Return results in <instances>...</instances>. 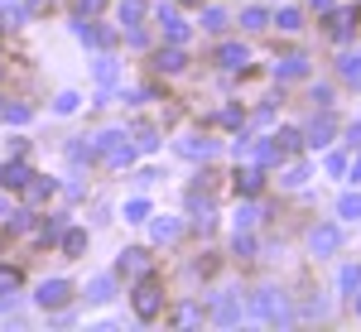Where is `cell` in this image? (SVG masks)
<instances>
[{
    "label": "cell",
    "mask_w": 361,
    "mask_h": 332,
    "mask_svg": "<svg viewBox=\"0 0 361 332\" xmlns=\"http://www.w3.org/2000/svg\"><path fill=\"white\" fill-rule=\"evenodd\" d=\"M121 20L130 25V20H140V0H126V10H121Z\"/></svg>",
    "instance_id": "4dcf8cb0"
},
{
    "label": "cell",
    "mask_w": 361,
    "mask_h": 332,
    "mask_svg": "<svg viewBox=\"0 0 361 332\" xmlns=\"http://www.w3.org/2000/svg\"><path fill=\"white\" fill-rule=\"evenodd\" d=\"M159 25H164V34L173 39V44H183V39H188V25L173 15V5H159Z\"/></svg>",
    "instance_id": "3957f363"
},
{
    "label": "cell",
    "mask_w": 361,
    "mask_h": 332,
    "mask_svg": "<svg viewBox=\"0 0 361 332\" xmlns=\"http://www.w3.org/2000/svg\"><path fill=\"white\" fill-rule=\"evenodd\" d=\"M159 68H164V73H183V54H178V49L159 54Z\"/></svg>",
    "instance_id": "d6986e66"
},
{
    "label": "cell",
    "mask_w": 361,
    "mask_h": 332,
    "mask_svg": "<svg viewBox=\"0 0 361 332\" xmlns=\"http://www.w3.org/2000/svg\"><path fill=\"white\" fill-rule=\"evenodd\" d=\"M313 10H333V0H313Z\"/></svg>",
    "instance_id": "d6a6232c"
},
{
    "label": "cell",
    "mask_w": 361,
    "mask_h": 332,
    "mask_svg": "<svg viewBox=\"0 0 361 332\" xmlns=\"http://www.w3.org/2000/svg\"><path fill=\"white\" fill-rule=\"evenodd\" d=\"M222 68H246V49H241V44H222Z\"/></svg>",
    "instance_id": "9c48e42d"
},
{
    "label": "cell",
    "mask_w": 361,
    "mask_h": 332,
    "mask_svg": "<svg viewBox=\"0 0 361 332\" xmlns=\"http://www.w3.org/2000/svg\"><path fill=\"white\" fill-rule=\"evenodd\" d=\"M279 154H294V149H299V135H294V130H279V145H275Z\"/></svg>",
    "instance_id": "44dd1931"
},
{
    "label": "cell",
    "mask_w": 361,
    "mask_h": 332,
    "mask_svg": "<svg viewBox=\"0 0 361 332\" xmlns=\"http://www.w3.org/2000/svg\"><path fill=\"white\" fill-rule=\"evenodd\" d=\"M328 135H333V121H328V116H318V121H313V130H308V145H328Z\"/></svg>",
    "instance_id": "30bf717a"
},
{
    "label": "cell",
    "mask_w": 361,
    "mask_h": 332,
    "mask_svg": "<svg viewBox=\"0 0 361 332\" xmlns=\"http://www.w3.org/2000/svg\"><path fill=\"white\" fill-rule=\"evenodd\" d=\"M357 313H361V299H357Z\"/></svg>",
    "instance_id": "836d02e7"
},
{
    "label": "cell",
    "mask_w": 361,
    "mask_h": 332,
    "mask_svg": "<svg viewBox=\"0 0 361 332\" xmlns=\"http://www.w3.org/2000/svg\"><path fill=\"white\" fill-rule=\"evenodd\" d=\"M97 78H102V82H116V63H111V58L97 63Z\"/></svg>",
    "instance_id": "83f0119b"
},
{
    "label": "cell",
    "mask_w": 361,
    "mask_h": 332,
    "mask_svg": "<svg viewBox=\"0 0 361 332\" xmlns=\"http://www.w3.org/2000/svg\"><path fill=\"white\" fill-rule=\"evenodd\" d=\"M250 226H255V207H241L236 212V231H250Z\"/></svg>",
    "instance_id": "4316f807"
},
{
    "label": "cell",
    "mask_w": 361,
    "mask_h": 332,
    "mask_svg": "<svg viewBox=\"0 0 361 332\" xmlns=\"http://www.w3.org/2000/svg\"><path fill=\"white\" fill-rule=\"evenodd\" d=\"M279 29L294 34V29H299V10H279Z\"/></svg>",
    "instance_id": "d4e9b609"
},
{
    "label": "cell",
    "mask_w": 361,
    "mask_h": 332,
    "mask_svg": "<svg viewBox=\"0 0 361 332\" xmlns=\"http://www.w3.org/2000/svg\"><path fill=\"white\" fill-rule=\"evenodd\" d=\"M217 318H222V323H226V318H236V299H217Z\"/></svg>",
    "instance_id": "f546056e"
},
{
    "label": "cell",
    "mask_w": 361,
    "mask_h": 332,
    "mask_svg": "<svg viewBox=\"0 0 361 332\" xmlns=\"http://www.w3.org/2000/svg\"><path fill=\"white\" fill-rule=\"evenodd\" d=\"M87 294H92V299H111V279H106V275L92 279V289H87Z\"/></svg>",
    "instance_id": "603a6c76"
},
{
    "label": "cell",
    "mask_w": 361,
    "mask_h": 332,
    "mask_svg": "<svg viewBox=\"0 0 361 332\" xmlns=\"http://www.w3.org/2000/svg\"><path fill=\"white\" fill-rule=\"evenodd\" d=\"M337 212H342L347 221H357V217H361V197H357V193H347L342 202H337Z\"/></svg>",
    "instance_id": "2e32d148"
},
{
    "label": "cell",
    "mask_w": 361,
    "mask_h": 332,
    "mask_svg": "<svg viewBox=\"0 0 361 332\" xmlns=\"http://www.w3.org/2000/svg\"><path fill=\"white\" fill-rule=\"evenodd\" d=\"M308 246L318 250V255H328V250H337V226H318V231L308 236Z\"/></svg>",
    "instance_id": "8992f818"
},
{
    "label": "cell",
    "mask_w": 361,
    "mask_h": 332,
    "mask_svg": "<svg viewBox=\"0 0 361 332\" xmlns=\"http://www.w3.org/2000/svg\"><path fill=\"white\" fill-rule=\"evenodd\" d=\"M333 39H352V10H337L333 15Z\"/></svg>",
    "instance_id": "5bb4252c"
},
{
    "label": "cell",
    "mask_w": 361,
    "mask_h": 332,
    "mask_svg": "<svg viewBox=\"0 0 361 332\" xmlns=\"http://www.w3.org/2000/svg\"><path fill=\"white\" fill-rule=\"evenodd\" d=\"M154 236H159V241H173V236H178V221H173V217H159V221H154Z\"/></svg>",
    "instance_id": "ac0fdd59"
},
{
    "label": "cell",
    "mask_w": 361,
    "mask_h": 332,
    "mask_svg": "<svg viewBox=\"0 0 361 332\" xmlns=\"http://www.w3.org/2000/svg\"><path fill=\"white\" fill-rule=\"evenodd\" d=\"M159 308H164V294H159V284H154V279H145V284L135 289V313H140V318H154Z\"/></svg>",
    "instance_id": "6da1fadb"
},
{
    "label": "cell",
    "mask_w": 361,
    "mask_h": 332,
    "mask_svg": "<svg viewBox=\"0 0 361 332\" xmlns=\"http://www.w3.org/2000/svg\"><path fill=\"white\" fill-rule=\"evenodd\" d=\"M63 250H68V255H82L87 250V231H63Z\"/></svg>",
    "instance_id": "9a60e30c"
},
{
    "label": "cell",
    "mask_w": 361,
    "mask_h": 332,
    "mask_svg": "<svg viewBox=\"0 0 361 332\" xmlns=\"http://www.w3.org/2000/svg\"><path fill=\"white\" fill-rule=\"evenodd\" d=\"M260 183H265V178H260V168H241V173H236V193H260Z\"/></svg>",
    "instance_id": "ba28073f"
},
{
    "label": "cell",
    "mask_w": 361,
    "mask_h": 332,
    "mask_svg": "<svg viewBox=\"0 0 361 332\" xmlns=\"http://www.w3.org/2000/svg\"><path fill=\"white\" fill-rule=\"evenodd\" d=\"M149 217V202H145V197H130V202H126V221H145Z\"/></svg>",
    "instance_id": "e0dca14e"
},
{
    "label": "cell",
    "mask_w": 361,
    "mask_h": 332,
    "mask_svg": "<svg viewBox=\"0 0 361 332\" xmlns=\"http://www.w3.org/2000/svg\"><path fill=\"white\" fill-rule=\"evenodd\" d=\"M241 25H246V29H265V25H270V15H265V10H246Z\"/></svg>",
    "instance_id": "ffe728a7"
},
{
    "label": "cell",
    "mask_w": 361,
    "mask_h": 332,
    "mask_svg": "<svg viewBox=\"0 0 361 332\" xmlns=\"http://www.w3.org/2000/svg\"><path fill=\"white\" fill-rule=\"evenodd\" d=\"M121 270L126 275H145V250H126L121 255Z\"/></svg>",
    "instance_id": "4fadbf2b"
},
{
    "label": "cell",
    "mask_w": 361,
    "mask_h": 332,
    "mask_svg": "<svg viewBox=\"0 0 361 332\" xmlns=\"http://www.w3.org/2000/svg\"><path fill=\"white\" fill-rule=\"evenodd\" d=\"M15 289H20V270H15V265H0V299L15 294Z\"/></svg>",
    "instance_id": "7c38bea8"
},
{
    "label": "cell",
    "mask_w": 361,
    "mask_h": 332,
    "mask_svg": "<svg viewBox=\"0 0 361 332\" xmlns=\"http://www.w3.org/2000/svg\"><path fill=\"white\" fill-rule=\"evenodd\" d=\"M29 188V202H49V193H54V183H25Z\"/></svg>",
    "instance_id": "7402d4cb"
},
{
    "label": "cell",
    "mask_w": 361,
    "mask_h": 332,
    "mask_svg": "<svg viewBox=\"0 0 361 332\" xmlns=\"http://www.w3.org/2000/svg\"><path fill=\"white\" fill-rule=\"evenodd\" d=\"M39 304L44 308H63L68 304V284H63V279H44V284H39Z\"/></svg>",
    "instance_id": "7a4b0ae2"
},
{
    "label": "cell",
    "mask_w": 361,
    "mask_h": 332,
    "mask_svg": "<svg viewBox=\"0 0 361 332\" xmlns=\"http://www.w3.org/2000/svg\"><path fill=\"white\" fill-rule=\"evenodd\" d=\"M347 140H352V145H361V121L352 125V130H347Z\"/></svg>",
    "instance_id": "1f68e13d"
},
{
    "label": "cell",
    "mask_w": 361,
    "mask_h": 332,
    "mask_svg": "<svg viewBox=\"0 0 361 332\" xmlns=\"http://www.w3.org/2000/svg\"><path fill=\"white\" fill-rule=\"evenodd\" d=\"M275 73L284 78V82H294V78H304V73H308V63L299 54H289V58H279V63H275Z\"/></svg>",
    "instance_id": "5b68a950"
},
{
    "label": "cell",
    "mask_w": 361,
    "mask_h": 332,
    "mask_svg": "<svg viewBox=\"0 0 361 332\" xmlns=\"http://www.w3.org/2000/svg\"><path fill=\"white\" fill-rule=\"evenodd\" d=\"M5 121H15V125H25V121H29V106H5Z\"/></svg>",
    "instance_id": "f1b7e54d"
},
{
    "label": "cell",
    "mask_w": 361,
    "mask_h": 332,
    "mask_svg": "<svg viewBox=\"0 0 361 332\" xmlns=\"http://www.w3.org/2000/svg\"><path fill=\"white\" fill-rule=\"evenodd\" d=\"M29 178H34V173H29L25 164H10V168H0V188H25Z\"/></svg>",
    "instance_id": "52a82bcc"
},
{
    "label": "cell",
    "mask_w": 361,
    "mask_h": 332,
    "mask_svg": "<svg viewBox=\"0 0 361 332\" xmlns=\"http://www.w3.org/2000/svg\"><path fill=\"white\" fill-rule=\"evenodd\" d=\"M222 25H226V15H222V10H207V15H202V29H212V34H217Z\"/></svg>",
    "instance_id": "484cf974"
},
{
    "label": "cell",
    "mask_w": 361,
    "mask_h": 332,
    "mask_svg": "<svg viewBox=\"0 0 361 332\" xmlns=\"http://www.w3.org/2000/svg\"><path fill=\"white\" fill-rule=\"evenodd\" d=\"M255 313H260V318H284V299H279L275 289H260V294H255Z\"/></svg>",
    "instance_id": "277c9868"
},
{
    "label": "cell",
    "mask_w": 361,
    "mask_h": 332,
    "mask_svg": "<svg viewBox=\"0 0 361 332\" xmlns=\"http://www.w3.org/2000/svg\"><path fill=\"white\" fill-rule=\"evenodd\" d=\"M178 149H183L188 159H207V154H212V140H183Z\"/></svg>",
    "instance_id": "8fae6325"
},
{
    "label": "cell",
    "mask_w": 361,
    "mask_h": 332,
    "mask_svg": "<svg viewBox=\"0 0 361 332\" xmlns=\"http://www.w3.org/2000/svg\"><path fill=\"white\" fill-rule=\"evenodd\" d=\"M342 289H361V265H347L342 270Z\"/></svg>",
    "instance_id": "cb8c5ba5"
}]
</instances>
